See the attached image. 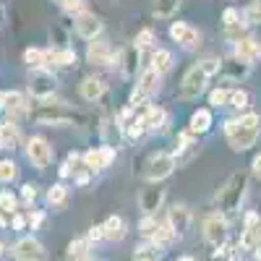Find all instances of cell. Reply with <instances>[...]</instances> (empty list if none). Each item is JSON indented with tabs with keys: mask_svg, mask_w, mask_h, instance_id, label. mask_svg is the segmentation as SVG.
<instances>
[{
	"mask_svg": "<svg viewBox=\"0 0 261 261\" xmlns=\"http://www.w3.org/2000/svg\"><path fill=\"white\" fill-rule=\"evenodd\" d=\"M220 65H222V60L214 58V55L201 58L199 63H193L191 68L186 71L183 81H180V99H199L206 92L209 79L220 73Z\"/></svg>",
	"mask_w": 261,
	"mask_h": 261,
	"instance_id": "cell-1",
	"label": "cell"
},
{
	"mask_svg": "<svg viewBox=\"0 0 261 261\" xmlns=\"http://www.w3.org/2000/svg\"><path fill=\"white\" fill-rule=\"evenodd\" d=\"M29 118L39 125H50V128H68V125H81L86 118L81 113H76L73 107H68L65 102H39L34 110H29Z\"/></svg>",
	"mask_w": 261,
	"mask_h": 261,
	"instance_id": "cell-2",
	"label": "cell"
},
{
	"mask_svg": "<svg viewBox=\"0 0 261 261\" xmlns=\"http://www.w3.org/2000/svg\"><path fill=\"white\" fill-rule=\"evenodd\" d=\"M246 191H248V175L246 172H232L227 178V183L220 188L217 193V204H220L222 214H232L241 209L243 199H246Z\"/></svg>",
	"mask_w": 261,
	"mask_h": 261,
	"instance_id": "cell-3",
	"label": "cell"
},
{
	"mask_svg": "<svg viewBox=\"0 0 261 261\" xmlns=\"http://www.w3.org/2000/svg\"><path fill=\"white\" fill-rule=\"evenodd\" d=\"M175 157H172V151H154V154H149L146 165H144V180L146 183H162L165 178H170L172 172H175Z\"/></svg>",
	"mask_w": 261,
	"mask_h": 261,
	"instance_id": "cell-4",
	"label": "cell"
},
{
	"mask_svg": "<svg viewBox=\"0 0 261 261\" xmlns=\"http://www.w3.org/2000/svg\"><path fill=\"white\" fill-rule=\"evenodd\" d=\"M225 136H227L230 149H235V151H246V149H251V146L258 141L261 128L241 125V123H238V118H230V120H225Z\"/></svg>",
	"mask_w": 261,
	"mask_h": 261,
	"instance_id": "cell-5",
	"label": "cell"
},
{
	"mask_svg": "<svg viewBox=\"0 0 261 261\" xmlns=\"http://www.w3.org/2000/svg\"><path fill=\"white\" fill-rule=\"evenodd\" d=\"M27 89H29V94L37 102H45V99H50L58 92V76L50 68H32Z\"/></svg>",
	"mask_w": 261,
	"mask_h": 261,
	"instance_id": "cell-6",
	"label": "cell"
},
{
	"mask_svg": "<svg viewBox=\"0 0 261 261\" xmlns=\"http://www.w3.org/2000/svg\"><path fill=\"white\" fill-rule=\"evenodd\" d=\"M27 160L32 162L34 170H47L55 160V149L45 136H32L27 141Z\"/></svg>",
	"mask_w": 261,
	"mask_h": 261,
	"instance_id": "cell-7",
	"label": "cell"
},
{
	"mask_svg": "<svg viewBox=\"0 0 261 261\" xmlns=\"http://www.w3.org/2000/svg\"><path fill=\"white\" fill-rule=\"evenodd\" d=\"M204 241L212 246V248H222L225 241H227V220H225V214L222 212H212L204 217Z\"/></svg>",
	"mask_w": 261,
	"mask_h": 261,
	"instance_id": "cell-8",
	"label": "cell"
},
{
	"mask_svg": "<svg viewBox=\"0 0 261 261\" xmlns=\"http://www.w3.org/2000/svg\"><path fill=\"white\" fill-rule=\"evenodd\" d=\"M11 256L16 261H47L45 246H42V241H37L34 235L18 238V241L11 246Z\"/></svg>",
	"mask_w": 261,
	"mask_h": 261,
	"instance_id": "cell-9",
	"label": "cell"
},
{
	"mask_svg": "<svg viewBox=\"0 0 261 261\" xmlns=\"http://www.w3.org/2000/svg\"><path fill=\"white\" fill-rule=\"evenodd\" d=\"M160 79H162V73H157L154 68H146L139 76L134 92H130V105H144L149 97H154L160 92Z\"/></svg>",
	"mask_w": 261,
	"mask_h": 261,
	"instance_id": "cell-10",
	"label": "cell"
},
{
	"mask_svg": "<svg viewBox=\"0 0 261 261\" xmlns=\"http://www.w3.org/2000/svg\"><path fill=\"white\" fill-rule=\"evenodd\" d=\"M170 39L175 42L178 47H183V50H199V45H201L199 29L186 24V21H172L170 24Z\"/></svg>",
	"mask_w": 261,
	"mask_h": 261,
	"instance_id": "cell-11",
	"label": "cell"
},
{
	"mask_svg": "<svg viewBox=\"0 0 261 261\" xmlns=\"http://www.w3.org/2000/svg\"><path fill=\"white\" fill-rule=\"evenodd\" d=\"M115 146H110V144H105V146H94V149H86L84 151V165L89 167L92 172H99V170H107L113 162H115Z\"/></svg>",
	"mask_w": 261,
	"mask_h": 261,
	"instance_id": "cell-12",
	"label": "cell"
},
{
	"mask_svg": "<svg viewBox=\"0 0 261 261\" xmlns=\"http://www.w3.org/2000/svg\"><path fill=\"white\" fill-rule=\"evenodd\" d=\"M115 58H118V53H113L110 42L102 39V37L92 39L89 45H86V60L92 65H115Z\"/></svg>",
	"mask_w": 261,
	"mask_h": 261,
	"instance_id": "cell-13",
	"label": "cell"
},
{
	"mask_svg": "<svg viewBox=\"0 0 261 261\" xmlns=\"http://www.w3.org/2000/svg\"><path fill=\"white\" fill-rule=\"evenodd\" d=\"M139 60H141V50L134 45V42H130V45H125V47L118 53V58H115V68H118L125 79H130V76L139 71V65H141Z\"/></svg>",
	"mask_w": 261,
	"mask_h": 261,
	"instance_id": "cell-14",
	"label": "cell"
},
{
	"mask_svg": "<svg viewBox=\"0 0 261 261\" xmlns=\"http://www.w3.org/2000/svg\"><path fill=\"white\" fill-rule=\"evenodd\" d=\"M73 24H76V34H79L81 39H86V42L102 37V21H99V16H94V13H89V11L79 13V16L73 18Z\"/></svg>",
	"mask_w": 261,
	"mask_h": 261,
	"instance_id": "cell-15",
	"label": "cell"
},
{
	"mask_svg": "<svg viewBox=\"0 0 261 261\" xmlns=\"http://www.w3.org/2000/svg\"><path fill=\"white\" fill-rule=\"evenodd\" d=\"M261 246V220L256 212L246 214V222H243V235H241V248L246 251H256Z\"/></svg>",
	"mask_w": 261,
	"mask_h": 261,
	"instance_id": "cell-16",
	"label": "cell"
},
{
	"mask_svg": "<svg viewBox=\"0 0 261 261\" xmlns=\"http://www.w3.org/2000/svg\"><path fill=\"white\" fill-rule=\"evenodd\" d=\"M167 225L175 230V235L180 238L188 227H191V220H193V214H191V209L186 206V204H172L170 209H167Z\"/></svg>",
	"mask_w": 261,
	"mask_h": 261,
	"instance_id": "cell-17",
	"label": "cell"
},
{
	"mask_svg": "<svg viewBox=\"0 0 261 261\" xmlns=\"http://www.w3.org/2000/svg\"><path fill=\"white\" fill-rule=\"evenodd\" d=\"M105 92H107V84L99 76H84L81 84H79V94L86 102H99L105 97Z\"/></svg>",
	"mask_w": 261,
	"mask_h": 261,
	"instance_id": "cell-18",
	"label": "cell"
},
{
	"mask_svg": "<svg viewBox=\"0 0 261 261\" xmlns=\"http://www.w3.org/2000/svg\"><path fill=\"white\" fill-rule=\"evenodd\" d=\"M154 188H144L141 191V196H139V206H141V212L144 214H157V209H162V204H165V188H160L157 183H151Z\"/></svg>",
	"mask_w": 261,
	"mask_h": 261,
	"instance_id": "cell-19",
	"label": "cell"
},
{
	"mask_svg": "<svg viewBox=\"0 0 261 261\" xmlns=\"http://www.w3.org/2000/svg\"><path fill=\"white\" fill-rule=\"evenodd\" d=\"M248 73H251V63L235 58V55L225 58L222 65H220V76H222V79H230V81H241V79H246Z\"/></svg>",
	"mask_w": 261,
	"mask_h": 261,
	"instance_id": "cell-20",
	"label": "cell"
},
{
	"mask_svg": "<svg viewBox=\"0 0 261 261\" xmlns=\"http://www.w3.org/2000/svg\"><path fill=\"white\" fill-rule=\"evenodd\" d=\"M232 55L253 65V63L261 58V45H258V39L251 37V34H243L241 39L235 42V53H232Z\"/></svg>",
	"mask_w": 261,
	"mask_h": 261,
	"instance_id": "cell-21",
	"label": "cell"
},
{
	"mask_svg": "<svg viewBox=\"0 0 261 261\" xmlns=\"http://www.w3.org/2000/svg\"><path fill=\"white\" fill-rule=\"evenodd\" d=\"M102 227H105V241H110V243H120L128 235V225H125V220L120 214H110L102 222Z\"/></svg>",
	"mask_w": 261,
	"mask_h": 261,
	"instance_id": "cell-22",
	"label": "cell"
},
{
	"mask_svg": "<svg viewBox=\"0 0 261 261\" xmlns=\"http://www.w3.org/2000/svg\"><path fill=\"white\" fill-rule=\"evenodd\" d=\"M16 146H21V130L8 118L0 123V149H16Z\"/></svg>",
	"mask_w": 261,
	"mask_h": 261,
	"instance_id": "cell-23",
	"label": "cell"
},
{
	"mask_svg": "<svg viewBox=\"0 0 261 261\" xmlns=\"http://www.w3.org/2000/svg\"><path fill=\"white\" fill-rule=\"evenodd\" d=\"M144 125H146V130H151V134H154V130L162 134V130L167 128V113L162 110V107L149 105L146 113H144Z\"/></svg>",
	"mask_w": 261,
	"mask_h": 261,
	"instance_id": "cell-24",
	"label": "cell"
},
{
	"mask_svg": "<svg viewBox=\"0 0 261 261\" xmlns=\"http://www.w3.org/2000/svg\"><path fill=\"white\" fill-rule=\"evenodd\" d=\"M209 128H212V110L209 107H199V110L191 115V120H188V130H193L196 136H201V134H206Z\"/></svg>",
	"mask_w": 261,
	"mask_h": 261,
	"instance_id": "cell-25",
	"label": "cell"
},
{
	"mask_svg": "<svg viewBox=\"0 0 261 261\" xmlns=\"http://www.w3.org/2000/svg\"><path fill=\"white\" fill-rule=\"evenodd\" d=\"M29 99L21 94V92H8V99H6V113L8 115H29Z\"/></svg>",
	"mask_w": 261,
	"mask_h": 261,
	"instance_id": "cell-26",
	"label": "cell"
},
{
	"mask_svg": "<svg viewBox=\"0 0 261 261\" xmlns=\"http://www.w3.org/2000/svg\"><path fill=\"white\" fill-rule=\"evenodd\" d=\"M47 55V65H60V68H68V65H76V53L71 47H63V50H45Z\"/></svg>",
	"mask_w": 261,
	"mask_h": 261,
	"instance_id": "cell-27",
	"label": "cell"
},
{
	"mask_svg": "<svg viewBox=\"0 0 261 261\" xmlns=\"http://www.w3.org/2000/svg\"><path fill=\"white\" fill-rule=\"evenodd\" d=\"M89 251H92V243L86 241V238H76V241L68 243L65 256H68V261H86L89 258Z\"/></svg>",
	"mask_w": 261,
	"mask_h": 261,
	"instance_id": "cell-28",
	"label": "cell"
},
{
	"mask_svg": "<svg viewBox=\"0 0 261 261\" xmlns=\"http://www.w3.org/2000/svg\"><path fill=\"white\" fill-rule=\"evenodd\" d=\"M172 63H175V58H172L170 50H154L151 53V65L149 68H154L157 73H167L172 68Z\"/></svg>",
	"mask_w": 261,
	"mask_h": 261,
	"instance_id": "cell-29",
	"label": "cell"
},
{
	"mask_svg": "<svg viewBox=\"0 0 261 261\" xmlns=\"http://www.w3.org/2000/svg\"><path fill=\"white\" fill-rule=\"evenodd\" d=\"M175 238H178V235H175V230H172V227L167 225V220H165V222H160V227H157V232H154V235H151V238H149V241H151V243H157L160 248H165V246H170L172 241H175Z\"/></svg>",
	"mask_w": 261,
	"mask_h": 261,
	"instance_id": "cell-30",
	"label": "cell"
},
{
	"mask_svg": "<svg viewBox=\"0 0 261 261\" xmlns=\"http://www.w3.org/2000/svg\"><path fill=\"white\" fill-rule=\"evenodd\" d=\"M180 8V0H154V16L157 18H172Z\"/></svg>",
	"mask_w": 261,
	"mask_h": 261,
	"instance_id": "cell-31",
	"label": "cell"
},
{
	"mask_svg": "<svg viewBox=\"0 0 261 261\" xmlns=\"http://www.w3.org/2000/svg\"><path fill=\"white\" fill-rule=\"evenodd\" d=\"M24 63L29 65V68H47V55L39 47H27L24 50Z\"/></svg>",
	"mask_w": 261,
	"mask_h": 261,
	"instance_id": "cell-32",
	"label": "cell"
},
{
	"mask_svg": "<svg viewBox=\"0 0 261 261\" xmlns=\"http://www.w3.org/2000/svg\"><path fill=\"white\" fill-rule=\"evenodd\" d=\"M232 110L238 113H248V105H251V94L246 89H232L230 92V102H227Z\"/></svg>",
	"mask_w": 261,
	"mask_h": 261,
	"instance_id": "cell-33",
	"label": "cell"
},
{
	"mask_svg": "<svg viewBox=\"0 0 261 261\" xmlns=\"http://www.w3.org/2000/svg\"><path fill=\"white\" fill-rule=\"evenodd\" d=\"M65 201H68V188L63 183H55L47 188V204L50 206H65Z\"/></svg>",
	"mask_w": 261,
	"mask_h": 261,
	"instance_id": "cell-34",
	"label": "cell"
},
{
	"mask_svg": "<svg viewBox=\"0 0 261 261\" xmlns=\"http://www.w3.org/2000/svg\"><path fill=\"white\" fill-rule=\"evenodd\" d=\"M0 212L13 217L18 212V196H13L11 191H0Z\"/></svg>",
	"mask_w": 261,
	"mask_h": 261,
	"instance_id": "cell-35",
	"label": "cell"
},
{
	"mask_svg": "<svg viewBox=\"0 0 261 261\" xmlns=\"http://www.w3.org/2000/svg\"><path fill=\"white\" fill-rule=\"evenodd\" d=\"M157 227H160L157 217H154V214H144V220H141V225H139V232H141V238H146V241H149V238L157 232Z\"/></svg>",
	"mask_w": 261,
	"mask_h": 261,
	"instance_id": "cell-36",
	"label": "cell"
},
{
	"mask_svg": "<svg viewBox=\"0 0 261 261\" xmlns=\"http://www.w3.org/2000/svg\"><path fill=\"white\" fill-rule=\"evenodd\" d=\"M18 178V167L11 160H0V183H11Z\"/></svg>",
	"mask_w": 261,
	"mask_h": 261,
	"instance_id": "cell-37",
	"label": "cell"
},
{
	"mask_svg": "<svg viewBox=\"0 0 261 261\" xmlns=\"http://www.w3.org/2000/svg\"><path fill=\"white\" fill-rule=\"evenodd\" d=\"M230 92H232V89H214V92H209V105L214 107V110L225 107V105L230 102Z\"/></svg>",
	"mask_w": 261,
	"mask_h": 261,
	"instance_id": "cell-38",
	"label": "cell"
},
{
	"mask_svg": "<svg viewBox=\"0 0 261 261\" xmlns=\"http://www.w3.org/2000/svg\"><path fill=\"white\" fill-rule=\"evenodd\" d=\"M154 39H157L154 29H141V32L136 34V39H134V45H136L139 50H144V47H151V45H154Z\"/></svg>",
	"mask_w": 261,
	"mask_h": 261,
	"instance_id": "cell-39",
	"label": "cell"
},
{
	"mask_svg": "<svg viewBox=\"0 0 261 261\" xmlns=\"http://www.w3.org/2000/svg\"><path fill=\"white\" fill-rule=\"evenodd\" d=\"M246 24H261V0H253V3L243 11Z\"/></svg>",
	"mask_w": 261,
	"mask_h": 261,
	"instance_id": "cell-40",
	"label": "cell"
},
{
	"mask_svg": "<svg viewBox=\"0 0 261 261\" xmlns=\"http://www.w3.org/2000/svg\"><path fill=\"white\" fill-rule=\"evenodd\" d=\"M63 11L68 13V16H79V13H84L86 8H84V0H65V6H63Z\"/></svg>",
	"mask_w": 261,
	"mask_h": 261,
	"instance_id": "cell-41",
	"label": "cell"
},
{
	"mask_svg": "<svg viewBox=\"0 0 261 261\" xmlns=\"http://www.w3.org/2000/svg\"><path fill=\"white\" fill-rule=\"evenodd\" d=\"M86 241L89 243H102L105 241V227L102 225H92L89 232H86Z\"/></svg>",
	"mask_w": 261,
	"mask_h": 261,
	"instance_id": "cell-42",
	"label": "cell"
},
{
	"mask_svg": "<svg viewBox=\"0 0 261 261\" xmlns=\"http://www.w3.org/2000/svg\"><path fill=\"white\" fill-rule=\"evenodd\" d=\"M11 227H13L16 232L27 230V227H29V217H27V214H18V212H16V214L11 217Z\"/></svg>",
	"mask_w": 261,
	"mask_h": 261,
	"instance_id": "cell-43",
	"label": "cell"
},
{
	"mask_svg": "<svg viewBox=\"0 0 261 261\" xmlns=\"http://www.w3.org/2000/svg\"><path fill=\"white\" fill-rule=\"evenodd\" d=\"M21 199H24V204H34V199H37V186H34V183L21 186Z\"/></svg>",
	"mask_w": 261,
	"mask_h": 261,
	"instance_id": "cell-44",
	"label": "cell"
},
{
	"mask_svg": "<svg viewBox=\"0 0 261 261\" xmlns=\"http://www.w3.org/2000/svg\"><path fill=\"white\" fill-rule=\"evenodd\" d=\"M27 217H29V227L32 230H37L42 222H45V214H42V212H27Z\"/></svg>",
	"mask_w": 261,
	"mask_h": 261,
	"instance_id": "cell-45",
	"label": "cell"
},
{
	"mask_svg": "<svg viewBox=\"0 0 261 261\" xmlns=\"http://www.w3.org/2000/svg\"><path fill=\"white\" fill-rule=\"evenodd\" d=\"M251 172L261 180V154H256V157H253V162H251Z\"/></svg>",
	"mask_w": 261,
	"mask_h": 261,
	"instance_id": "cell-46",
	"label": "cell"
},
{
	"mask_svg": "<svg viewBox=\"0 0 261 261\" xmlns=\"http://www.w3.org/2000/svg\"><path fill=\"white\" fill-rule=\"evenodd\" d=\"M6 225H11V214L0 212V227H6Z\"/></svg>",
	"mask_w": 261,
	"mask_h": 261,
	"instance_id": "cell-47",
	"label": "cell"
},
{
	"mask_svg": "<svg viewBox=\"0 0 261 261\" xmlns=\"http://www.w3.org/2000/svg\"><path fill=\"white\" fill-rule=\"evenodd\" d=\"M6 99H8V92H0V110H6Z\"/></svg>",
	"mask_w": 261,
	"mask_h": 261,
	"instance_id": "cell-48",
	"label": "cell"
},
{
	"mask_svg": "<svg viewBox=\"0 0 261 261\" xmlns=\"http://www.w3.org/2000/svg\"><path fill=\"white\" fill-rule=\"evenodd\" d=\"M6 251H8V246H6L3 241H0V258H3V256H6Z\"/></svg>",
	"mask_w": 261,
	"mask_h": 261,
	"instance_id": "cell-49",
	"label": "cell"
},
{
	"mask_svg": "<svg viewBox=\"0 0 261 261\" xmlns=\"http://www.w3.org/2000/svg\"><path fill=\"white\" fill-rule=\"evenodd\" d=\"M253 256H256V258H258V261H261V246H258V248H256V251H253Z\"/></svg>",
	"mask_w": 261,
	"mask_h": 261,
	"instance_id": "cell-50",
	"label": "cell"
},
{
	"mask_svg": "<svg viewBox=\"0 0 261 261\" xmlns=\"http://www.w3.org/2000/svg\"><path fill=\"white\" fill-rule=\"evenodd\" d=\"M178 261H196V258H193V256H180Z\"/></svg>",
	"mask_w": 261,
	"mask_h": 261,
	"instance_id": "cell-51",
	"label": "cell"
},
{
	"mask_svg": "<svg viewBox=\"0 0 261 261\" xmlns=\"http://www.w3.org/2000/svg\"><path fill=\"white\" fill-rule=\"evenodd\" d=\"M53 3H58V6L63 8V6H65V0H53Z\"/></svg>",
	"mask_w": 261,
	"mask_h": 261,
	"instance_id": "cell-52",
	"label": "cell"
},
{
	"mask_svg": "<svg viewBox=\"0 0 261 261\" xmlns=\"http://www.w3.org/2000/svg\"><path fill=\"white\" fill-rule=\"evenodd\" d=\"M86 261H97V258H86Z\"/></svg>",
	"mask_w": 261,
	"mask_h": 261,
	"instance_id": "cell-53",
	"label": "cell"
}]
</instances>
